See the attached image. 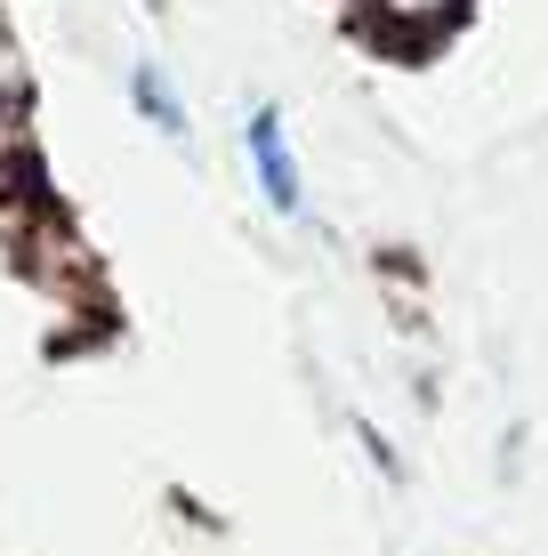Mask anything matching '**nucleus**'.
Returning a JSON list of instances; mask_svg holds the SVG:
<instances>
[{
  "label": "nucleus",
  "instance_id": "20e7f679",
  "mask_svg": "<svg viewBox=\"0 0 548 556\" xmlns=\"http://www.w3.org/2000/svg\"><path fill=\"white\" fill-rule=\"evenodd\" d=\"M138 105L154 113L162 129H178V113H169V98H162V73H154V65H138Z\"/></svg>",
  "mask_w": 548,
  "mask_h": 556
},
{
  "label": "nucleus",
  "instance_id": "f03ea898",
  "mask_svg": "<svg viewBox=\"0 0 548 556\" xmlns=\"http://www.w3.org/2000/svg\"><path fill=\"white\" fill-rule=\"evenodd\" d=\"M16 129H25V65H16L9 25H0V146H16Z\"/></svg>",
  "mask_w": 548,
  "mask_h": 556
},
{
  "label": "nucleus",
  "instance_id": "7ed1b4c3",
  "mask_svg": "<svg viewBox=\"0 0 548 556\" xmlns=\"http://www.w3.org/2000/svg\"><path fill=\"white\" fill-rule=\"evenodd\" d=\"M380 9L395 16V25H436V16H451L460 0H380Z\"/></svg>",
  "mask_w": 548,
  "mask_h": 556
},
{
  "label": "nucleus",
  "instance_id": "f257e3e1",
  "mask_svg": "<svg viewBox=\"0 0 548 556\" xmlns=\"http://www.w3.org/2000/svg\"><path fill=\"white\" fill-rule=\"evenodd\" d=\"M251 162H258V186H267V202L291 218V210H298V162H291V138H282V113H275V105L251 113Z\"/></svg>",
  "mask_w": 548,
  "mask_h": 556
}]
</instances>
